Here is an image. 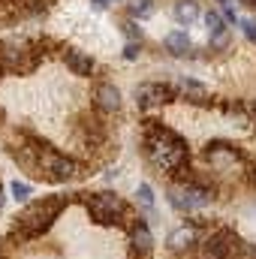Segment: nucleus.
Instances as JSON below:
<instances>
[{
    "label": "nucleus",
    "instance_id": "nucleus-1",
    "mask_svg": "<svg viewBox=\"0 0 256 259\" xmlns=\"http://www.w3.org/2000/svg\"><path fill=\"white\" fill-rule=\"evenodd\" d=\"M142 145H145L148 163H151L160 175H169V178H175L178 184H187V181L193 178L190 175V151H187V142H184L175 130L163 127L160 121H145Z\"/></svg>",
    "mask_w": 256,
    "mask_h": 259
},
{
    "label": "nucleus",
    "instance_id": "nucleus-2",
    "mask_svg": "<svg viewBox=\"0 0 256 259\" xmlns=\"http://www.w3.org/2000/svg\"><path fill=\"white\" fill-rule=\"evenodd\" d=\"M64 208H66V196H46V199L27 202L21 208V214L15 217V235L24 238V241L46 235Z\"/></svg>",
    "mask_w": 256,
    "mask_h": 259
},
{
    "label": "nucleus",
    "instance_id": "nucleus-3",
    "mask_svg": "<svg viewBox=\"0 0 256 259\" xmlns=\"http://www.w3.org/2000/svg\"><path fill=\"white\" fill-rule=\"evenodd\" d=\"M84 205L94 223L100 226H115V223H127L130 208L127 202L112 190H100V193H84Z\"/></svg>",
    "mask_w": 256,
    "mask_h": 259
},
{
    "label": "nucleus",
    "instance_id": "nucleus-4",
    "mask_svg": "<svg viewBox=\"0 0 256 259\" xmlns=\"http://www.w3.org/2000/svg\"><path fill=\"white\" fill-rule=\"evenodd\" d=\"M36 151H39V175H42L46 181L66 184V181L78 178V163H75L72 157L55 151L52 145H46V142H39V139H36Z\"/></svg>",
    "mask_w": 256,
    "mask_h": 259
},
{
    "label": "nucleus",
    "instance_id": "nucleus-5",
    "mask_svg": "<svg viewBox=\"0 0 256 259\" xmlns=\"http://www.w3.org/2000/svg\"><path fill=\"white\" fill-rule=\"evenodd\" d=\"M211 199H214V187H208L199 178H190L187 184L169 187V205L175 211H181V214H190V211H199V208L211 205Z\"/></svg>",
    "mask_w": 256,
    "mask_h": 259
},
{
    "label": "nucleus",
    "instance_id": "nucleus-6",
    "mask_svg": "<svg viewBox=\"0 0 256 259\" xmlns=\"http://www.w3.org/2000/svg\"><path fill=\"white\" fill-rule=\"evenodd\" d=\"M39 58H42V52H39L33 42L21 39V36H9V39H3V42H0V61H3L6 69L30 72L33 66L39 64Z\"/></svg>",
    "mask_w": 256,
    "mask_h": 259
},
{
    "label": "nucleus",
    "instance_id": "nucleus-7",
    "mask_svg": "<svg viewBox=\"0 0 256 259\" xmlns=\"http://www.w3.org/2000/svg\"><path fill=\"white\" fill-rule=\"evenodd\" d=\"M241 244H244V241L238 238V232H235V229L220 226V229H214V232L208 235L205 250H208L214 259H238V253H241Z\"/></svg>",
    "mask_w": 256,
    "mask_h": 259
},
{
    "label": "nucleus",
    "instance_id": "nucleus-8",
    "mask_svg": "<svg viewBox=\"0 0 256 259\" xmlns=\"http://www.w3.org/2000/svg\"><path fill=\"white\" fill-rule=\"evenodd\" d=\"M178 100V88L172 84H163V81H148V84H139L136 88V106L139 109H154V106H166Z\"/></svg>",
    "mask_w": 256,
    "mask_h": 259
},
{
    "label": "nucleus",
    "instance_id": "nucleus-9",
    "mask_svg": "<svg viewBox=\"0 0 256 259\" xmlns=\"http://www.w3.org/2000/svg\"><path fill=\"white\" fill-rule=\"evenodd\" d=\"M205 160H208L214 169L229 172V169L241 160V154H238V148L229 145V142H208V145H205Z\"/></svg>",
    "mask_w": 256,
    "mask_h": 259
},
{
    "label": "nucleus",
    "instance_id": "nucleus-10",
    "mask_svg": "<svg viewBox=\"0 0 256 259\" xmlns=\"http://www.w3.org/2000/svg\"><path fill=\"white\" fill-rule=\"evenodd\" d=\"M94 106L100 112H118L121 109V91L115 84H109V81H100L94 88Z\"/></svg>",
    "mask_w": 256,
    "mask_h": 259
},
{
    "label": "nucleus",
    "instance_id": "nucleus-11",
    "mask_svg": "<svg viewBox=\"0 0 256 259\" xmlns=\"http://www.w3.org/2000/svg\"><path fill=\"white\" fill-rule=\"evenodd\" d=\"M130 244H133V250L142 259L154 250V235H151V229H148V223H145L142 217H139V223L130 229Z\"/></svg>",
    "mask_w": 256,
    "mask_h": 259
},
{
    "label": "nucleus",
    "instance_id": "nucleus-12",
    "mask_svg": "<svg viewBox=\"0 0 256 259\" xmlns=\"http://www.w3.org/2000/svg\"><path fill=\"white\" fill-rule=\"evenodd\" d=\"M205 24H208V33H211V46L214 49H226L229 46V27H226V21L217 12H208Z\"/></svg>",
    "mask_w": 256,
    "mask_h": 259
},
{
    "label": "nucleus",
    "instance_id": "nucleus-13",
    "mask_svg": "<svg viewBox=\"0 0 256 259\" xmlns=\"http://www.w3.org/2000/svg\"><path fill=\"white\" fill-rule=\"evenodd\" d=\"M166 49H169V55H175V58H187L193 55V42L190 36H187V30H172V33H166Z\"/></svg>",
    "mask_w": 256,
    "mask_h": 259
},
{
    "label": "nucleus",
    "instance_id": "nucleus-14",
    "mask_svg": "<svg viewBox=\"0 0 256 259\" xmlns=\"http://www.w3.org/2000/svg\"><path fill=\"white\" fill-rule=\"evenodd\" d=\"M64 61H66V66L72 69V75H81V78H88L91 72H94V61L84 55V52H75V49H69L64 55Z\"/></svg>",
    "mask_w": 256,
    "mask_h": 259
},
{
    "label": "nucleus",
    "instance_id": "nucleus-15",
    "mask_svg": "<svg viewBox=\"0 0 256 259\" xmlns=\"http://www.w3.org/2000/svg\"><path fill=\"white\" fill-rule=\"evenodd\" d=\"M178 91L190 100V103H196V106H208L211 100H208V91L199 84V81H193V78H181L178 81Z\"/></svg>",
    "mask_w": 256,
    "mask_h": 259
},
{
    "label": "nucleus",
    "instance_id": "nucleus-16",
    "mask_svg": "<svg viewBox=\"0 0 256 259\" xmlns=\"http://www.w3.org/2000/svg\"><path fill=\"white\" fill-rule=\"evenodd\" d=\"M193 244H196V226H181V229L172 232V238H169V247H172L175 253L190 250Z\"/></svg>",
    "mask_w": 256,
    "mask_h": 259
},
{
    "label": "nucleus",
    "instance_id": "nucleus-17",
    "mask_svg": "<svg viewBox=\"0 0 256 259\" xmlns=\"http://www.w3.org/2000/svg\"><path fill=\"white\" fill-rule=\"evenodd\" d=\"M175 21L181 24V27H190L193 21L199 18V3L196 0H181V3H175Z\"/></svg>",
    "mask_w": 256,
    "mask_h": 259
},
{
    "label": "nucleus",
    "instance_id": "nucleus-18",
    "mask_svg": "<svg viewBox=\"0 0 256 259\" xmlns=\"http://www.w3.org/2000/svg\"><path fill=\"white\" fill-rule=\"evenodd\" d=\"M136 199H139V205L148 214H154V190H151V184H139L136 187Z\"/></svg>",
    "mask_w": 256,
    "mask_h": 259
},
{
    "label": "nucleus",
    "instance_id": "nucleus-19",
    "mask_svg": "<svg viewBox=\"0 0 256 259\" xmlns=\"http://www.w3.org/2000/svg\"><path fill=\"white\" fill-rule=\"evenodd\" d=\"M18 9H21L18 0H0V21H12L18 15Z\"/></svg>",
    "mask_w": 256,
    "mask_h": 259
},
{
    "label": "nucleus",
    "instance_id": "nucleus-20",
    "mask_svg": "<svg viewBox=\"0 0 256 259\" xmlns=\"http://www.w3.org/2000/svg\"><path fill=\"white\" fill-rule=\"evenodd\" d=\"M130 12H133L136 18H148V15L154 12V6H151V0H133V3H130Z\"/></svg>",
    "mask_w": 256,
    "mask_h": 259
},
{
    "label": "nucleus",
    "instance_id": "nucleus-21",
    "mask_svg": "<svg viewBox=\"0 0 256 259\" xmlns=\"http://www.w3.org/2000/svg\"><path fill=\"white\" fill-rule=\"evenodd\" d=\"M18 3H21V9L30 12V15H39V12H46V6H49V0H18Z\"/></svg>",
    "mask_w": 256,
    "mask_h": 259
},
{
    "label": "nucleus",
    "instance_id": "nucleus-22",
    "mask_svg": "<svg viewBox=\"0 0 256 259\" xmlns=\"http://www.w3.org/2000/svg\"><path fill=\"white\" fill-rule=\"evenodd\" d=\"M9 193L15 196L18 202H24V199L30 196V184H24V181H12V184H9Z\"/></svg>",
    "mask_w": 256,
    "mask_h": 259
},
{
    "label": "nucleus",
    "instance_id": "nucleus-23",
    "mask_svg": "<svg viewBox=\"0 0 256 259\" xmlns=\"http://www.w3.org/2000/svg\"><path fill=\"white\" fill-rule=\"evenodd\" d=\"M241 30H244V36L256 46V21L253 18H244V21H241Z\"/></svg>",
    "mask_w": 256,
    "mask_h": 259
},
{
    "label": "nucleus",
    "instance_id": "nucleus-24",
    "mask_svg": "<svg viewBox=\"0 0 256 259\" xmlns=\"http://www.w3.org/2000/svg\"><path fill=\"white\" fill-rule=\"evenodd\" d=\"M124 33H127L130 42H142V30H139L133 21H127V24H124Z\"/></svg>",
    "mask_w": 256,
    "mask_h": 259
},
{
    "label": "nucleus",
    "instance_id": "nucleus-25",
    "mask_svg": "<svg viewBox=\"0 0 256 259\" xmlns=\"http://www.w3.org/2000/svg\"><path fill=\"white\" fill-rule=\"evenodd\" d=\"M238 259H256V244L244 241V244H241V253H238Z\"/></svg>",
    "mask_w": 256,
    "mask_h": 259
},
{
    "label": "nucleus",
    "instance_id": "nucleus-26",
    "mask_svg": "<svg viewBox=\"0 0 256 259\" xmlns=\"http://www.w3.org/2000/svg\"><path fill=\"white\" fill-rule=\"evenodd\" d=\"M124 58H127V61H136V58H139V42H127Z\"/></svg>",
    "mask_w": 256,
    "mask_h": 259
},
{
    "label": "nucleus",
    "instance_id": "nucleus-27",
    "mask_svg": "<svg viewBox=\"0 0 256 259\" xmlns=\"http://www.w3.org/2000/svg\"><path fill=\"white\" fill-rule=\"evenodd\" d=\"M223 15H226V21H229V24H235V21H238V15H235V9H232L229 3H223Z\"/></svg>",
    "mask_w": 256,
    "mask_h": 259
},
{
    "label": "nucleus",
    "instance_id": "nucleus-28",
    "mask_svg": "<svg viewBox=\"0 0 256 259\" xmlns=\"http://www.w3.org/2000/svg\"><path fill=\"white\" fill-rule=\"evenodd\" d=\"M91 3H94V9H106L109 6V0H91Z\"/></svg>",
    "mask_w": 256,
    "mask_h": 259
},
{
    "label": "nucleus",
    "instance_id": "nucleus-29",
    "mask_svg": "<svg viewBox=\"0 0 256 259\" xmlns=\"http://www.w3.org/2000/svg\"><path fill=\"white\" fill-rule=\"evenodd\" d=\"M3 202H6V196H3V190H0V208H3Z\"/></svg>",
    "mask_w": 256,
    "mask_h": 259
},
{
    "label": "nucleus",
    "instance_id": "nucleus-30",
    "mask_svg": "<svg viewBox=\"0 0 256 259\" xmlns=\"http://www.w3.org/2000/svg\"><path fill=\"white\" fill-rule=\"evenodd\" d=\"M250 217H256V205H250Z\"/></svg>",
    "mask_w": 256,
    "mask_h": 259
},
{
    "label": "nucleus",
    "instance_id": "nucleus-31",
    "mask_svg": "<svg viewBox=\"0 0 256 259\" xmlns=\"http://www.w3.org/2000/svg\"><path fill=\"white\" fill-rule=\"evenodd\" d=\"M244 3H247V6H256V0H244Z\"/></svg>",
    "mask_w": 256,
    "mask_h": 259
},
{
    "label": "nucleus",
    "instance_id": "nucleus-32",
    "mask_svg": "<svg viewBox=\"0 0 256 259\" xmlns=\"http://www.w3.org/2000/svg\"><path fill=\"white\" fill-rule=\"evenodd\" d=\"M250 178H253V184H256V169H253V175H250Z\"/></svg>",
    "mask_w": 256,
    "mask_h": 259
},
{
    "label": "nucleus",
    "instance_id": "nucleus-33",
    "mask_svg": "<svg viewBox=\"0 0 256 259\" xmlns=\"http://www.w3.org/2000/svg\"><path fill=\"white\" fill-rule=\"evenodd\" d=\"M3 69H6V66H3V61H0V72H3Z\"/></svg>",
    "mask_w": 256,
    "mask_h": 259
},
{
    "label": "nucleus",
    "instance_id": "nucleus-34",
    "mask_svg": "<svg viewBox=\"0 0 256 259\" xmlns=\"http://www.w3.org/2000/svg\"><path fill=\"white\" fill-rule=\"evenodd\" d=\"M0 121H3V112H0Z\"/></svg>",
    "mask_w": 256,
    "mask_h": 259
},
{
    "label": "nucleus",
    "instance_id": "nucleus-35",
    "mask_svg": "<svg viewBox=\"0 0 256 259\" xmlns=\"http://www.w3.org/2000/svg\"><path fill=\"white\" fill-rule=\"evenodd\" d=\"M0 259H3V256H0Z\"/></svg>",
    "mask_w": 256,
    "mask_h": 259
}]
</instances>
